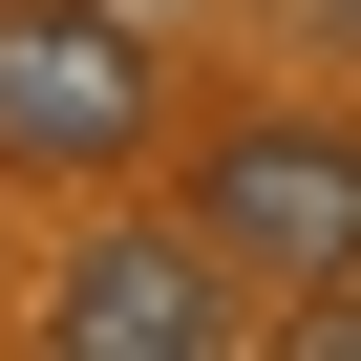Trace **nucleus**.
Instances as JSON below:
<instances>
[{"label":"nucleus","instance_id":"nucleus-1","mask_svg":"<svg viewBox=\"0 0 361 361\" xmlns=\"http://www.w3.org/2000/svg\"><path fill=\"white\" fill-rule=\"evenodd\" d=\"M149 149V0H0V170Z\"/></svg>","mask_w":361,"mask_h":361},{"label":"nucleus","instance_id":"nucleus-2","mask_svg":"<svg viewBox=\"0 0 361 361\" xmlns=\"http://www.w3.org/2000/svg\"><path fill=\"white\" fill-rule=\"evenodd\" d=\"M192 234L234 276H361V128L319 106H234L213 170H192Z\"/></svg>","mask_w":361,"mask_h":361},{"label":"nucleus","instance_id":"nucleus-3","mask_svg":"<svg viewBox=\"0 0 361 361\" xmlns=\"http://www.w3.org/2000/svg\"><path fill=\"white\" fill-rule=\"evenodd\" d=\"M234 340V255L213 234H85L64 276H43V361H213Z\"/></svg>","mask_w":361,"mask_h":361},{"label":"nucleus","instance_id":"nucleus-4","mask_svg":"<svg viewBox=\"0 0 361 361\" xmlns=\"http://www.w3.org/2000/svg\"><path fill=\"white\" fill-rule=\"evenodd\" d=\"M298 361H361V276H298Z\"/></svg>","mask_w":361,"mask_h":361},{"label":"nucleus","instance_id":"nucleus-5","mask_svg":"<svg viewBox=\"0 0 361 361\" xmlns=\"http://www.w3.org/2000/svg\"><path fill=\"white\" fill-rule=\"evenodd\" d=\"M149 22H170V0H149Z\"/></svg>","mask_w":361,"mask_h":361}]
</instances>
